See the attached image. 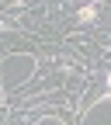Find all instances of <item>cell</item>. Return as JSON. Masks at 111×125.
I'll return each instance as SVG.
<instances>
[{
  "instance_id": "6da1fadb",
  "label": "cell",
  "mask_w": 111,
  "mask_h": 125,
  "mask_svg": "<svg viewBox=\"0 0 111 125\" xmlns=\"http://www.w3.org/2000/svg\"><path fill=\"white\" fill-rule=\"evenodd\" d=\"M76 18H80V21H94V18H97V7H80V14H76Z\"/></svg>"
},
{
  "instance_id": "7a4b0ae2",
  "label": "cell",
  "mask_w": 111,
  "mask_h": 125,
  "mask_svg": "<svg viewBox=\"0 0 111 125\" xmlns=\"http://www.w3.org/2000/svg\"><path fill=\"white\" fill-rule=\"evenodd\" d=\"M108 83H111V73H108Z\"/></svg>"
}]
</instances>
